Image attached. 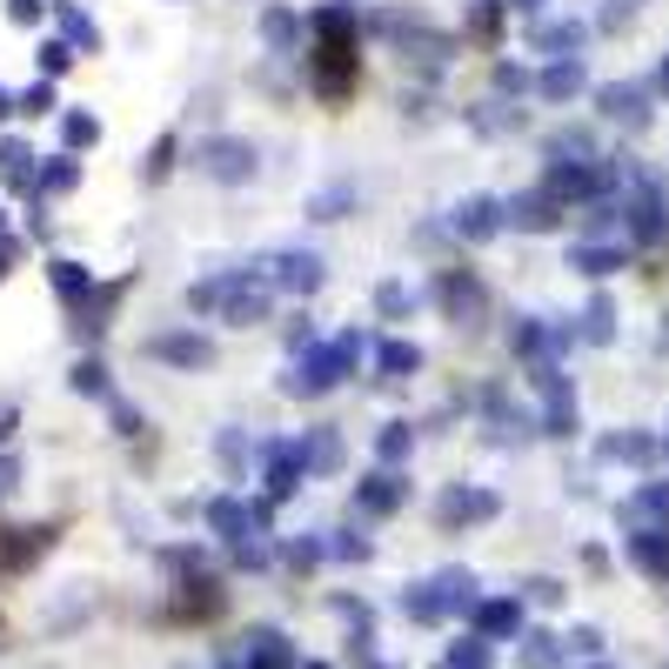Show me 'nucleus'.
Here are the masks:
<instances>
[{
  "label": "nucleus",
  "instance_id": "1",
  "mask_svg": "<svg viewBox=\"0 0 669 669\" xmlns=\"http://www.w3.org/2000/svg\"><path fill=\"white\" fill-rule=\"evenodd\" d=\"M603 108H610L616 121H643V95H636V88H610V95H603Z\"/></svg>",
  "mask_w": 669,
  "mask_h": 669
},
{
  "label": "nucleus",
  "instance_id": "2",
  "mask_svg": "<svg viewBox=\"0 0 669 669\" xmlns=\"http://www.w3.org/2000/svg\"><path fill=\"white\" fill-rule=\"evenodd\" d=\"M662 88H669V67H662Z\"/></svg>",
  "mask_w": 669,
  "mask_h": 669
}]
</instances>
